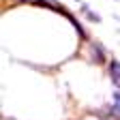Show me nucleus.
I'll return each mask as SVG.
<instances>
[{"label": "nucleus", "mask_w": 120, "mask_h": 120, "mask_svg": "<svg viewBox=\"0 0 120 120\" xmlns=\"http://www.w3.org/2000/svg\"><path fill=\"white\" fill-rule=\"evenodd\" d=\"M109 75H112V82L120 88V62L118 60H112L109 62Z\"/></svg>", "instance_id": "1"}, {"label": "nucleus", "mask_w": 120, "mask_h": 120, "mask_svg": "<svg viewBox=\"0 0 120 120\" xmlns=\"http://www.w3.org/2000/svg\"><path fill=\"white\" fill-rule=\"evenodd\" d=\"M116 105H118V107H120V92L116 94Z\"/></svg>", "instance_id": "2"}, {"label": "nucleus", "mask_w": 120, "mask_h": 120, "mask_svg": "<svg viewBox=\"0 0 120 120\" xmlns=\"http://www.w3.org/2000/svg\"><path fill=\"white\" fill-rule=\"evenodd\" d=\"M28 2H39V0H28Z\"/></svg>", "instance_id": "3"}]
</instances>
